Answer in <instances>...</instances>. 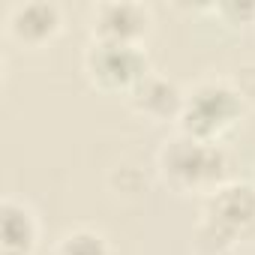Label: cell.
I'll return each mask as SVG.
<instances>
[{
    "label": "cell",
    "mask_w": 255,
    "mask_h": 255,
    "mask_svg": "<svg viewBox=\"0 0 255 255\" xmlns=\"http://www.w3.org/2000/svg\"><path fill=\"white\" fill-rule=\"evenodd\" d=\"M255 228V183H222L216 186L201 210L198 243L210 252L231 249L240 237Z\"/></svg>",
    "instance_id": "1"
},
{
    "label": "cell",
    "mask_w": 255,
    "mask_h": 255,
    "mask_svg": "<svg viewBox=\"0 0 255 255\" xmlns=\"http://www.w3.org/2000/svg\"><path fill=\"white\" fill-rule=\"evenodd\" d=\"M159 165L165 171V177L177 186V189H198V192H213L216 186L225 183V150L216 141H201L192 135H177L171 141H165L162 153H159Z\"/></svg>",
    "instance_id": "2"
},
{
    "label": "cell",
    "mask_w": 255,
    "mask_h": 255,
    "mask_svg": "<svg viewBox=\"0 0 255 255\" xmlns=\"http://www.w3.org/2000/svg\"><path fill=\"white\" fill-rule=\"evenodd\" d=\"M240 117H243V96L228 81L207 78L186 93L177 123L183 135L201 141H219V135L228 132Z\"/></svg>",
    "instance_id": "3"
},
{
    "label": "cell",
    "mask_w": 255,
    "mask_h": 255,
    "mask_svg": "<svg viewBox=\"0 0 255 255\" xmlns=\"http://www.w3.org/2000/svg\"><path fill=\"white\" fill-rule=\"evenodd\" d=\"M84 69L90 81L102 90H126L129 93L150 69H147V54L141 45L129 42H105L93 39L84 51Z\"/></svg>",
    "instance_id": "4"
},
{
    "label": "cell",
    "mask_w": 255,
    "mask_h": 255,
    "mask_svg": "<svg viewBox=\"0 0 255 255\" xmlns=\"http://www.w3.org/2000/svg\"><path fill=\"white\" fill-rule=\"evenodd\" d=\"M147 30H150V12L141 3L114 0V3H99L93 9V39L138 45Z\"/></svg>",
    "instance_id": "5"
},
{
    "label": "cell",
    "mask_w": 255,
    "mask_h": 255,
    "mask_svg": "<svg viewBox=\"0 0 255 255\" xmlns=\"http://www.w3.org/2000/svg\"><path fill=\"white\" fill-rule=\"evenodd\" d=\"M183 99H186V93H183L171 78L153 75V72H147V75L129 90V105H132L138 114H144V117H150V120H156V123H162V120H180Z\"/></svg>",
    "instance_id": "6"
},
{
    "label": "cell",
    "mask_w": 255,
    "mask_h": 255,
    "mask_svg": "<svg viewBox=\"0 0 255 255\" xmlns=\"http://www.w3.org/2000/svg\"><path fill=\"white\" fill-rule=\"evenodd\" d=\"M9 33L24 42V45H42L60 30V9L48 0H30V3H18L9 12L6 21Z\"/></svg>",
    "instance_id": "7"
},
{
    "label": "cell",
    "mask_w": 255,
    "mask_h": 255,
    "mask_svg": "<svg viewBox=\"0 0 255 255\" xmlns=\"http://www.w3.org/2000/svg\"><path fill=\"white\" fill-rule=\"evenodd\" d=\"M0 240H3V252L33 255L39 243V219L24 201L6 198L0 204Z\"/></svg>",
    "instance_id": "8"
},
{
    "label": "cell",
    "mask_w": 255,
    "mask_h": 255,
    "mask_svg": "<svg viewBox=\"0 0 255 255\" xmlns=\"http://www.w3.org/2000/svg\"><path fill=\"white\" fill-rule=\"evenodd\" d=\"M54 255H111L105 237L93 228H75L66 231L54 249Z\"/></svg>",
    "instance_id": "9"
},
{
    "label": "cell",
    "mask_w": 255,
    "mask_h": 255,
    "mask_svg": "<svg viewBox=\"0 0 255 255\" xmlns=\"http://www.w3.org/2000/svg\"><path fill=\"white\" fill-rule=\"evenodd\" d=\"M222 12H237L240 21H243L246 15H255V6H252V3H249V6H222Z\"/></svg>",
    "instance_id": "10"
},
{
    "label": "cell",
    "mask_w": 255,
    "mask_h": 255,
    "mask_svg": "<svg viewBox=\"0 0 255 255\" xmlns=\"http://www.w3.org/2000/svg\"><path fill=\"white\" fill-rule=\"evenodd\" d=\"M3 255H12V252H3Z\"/></svg>",
    "instance_id": "11"
}]
</instances>
